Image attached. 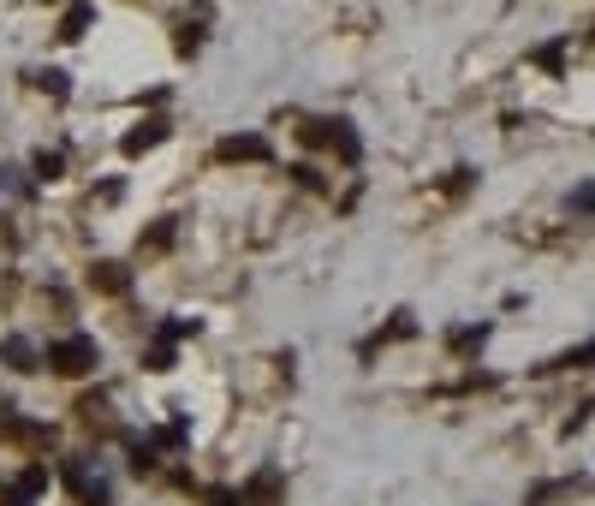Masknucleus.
Segmentation results:
<instances>
[{
  "mask_svg": "<svg viewBox=\"0 0 595 506\" xmlns=\"http://www.w3.org/2000/svg\"><path fill=\"white\" fill-rule=\"evenodd\" d=\"M78 411H84V417H90V423H96V417H102V411H108V399H102V393H84V399H78Z\"/></svg>",
  "mask_w": 595,
  "mask_h": 506,
  "instance_id": "aec40b11",
  "label": "nucleus"
},
{
  "mask_svg": "<svg viewBox=\"0 0 595 506\" xmlns=\"http://www.w3.org/2000/svg\"><path fill=\"white\" fill-rule=\"evenodd\" d=\"M30 78H36V90H48L54 102H66V96H72V78H66L60 66H42V72H30Z\"/></svg>",
  "mask_w": 595,
  "mask_h": 506,
  "instance_id": "1a4fd4ad",
  "label": "nucleus"
},
{
  "mask_svg": "<svg viewBox=\"0 0 595 506\" xmlns=\"http://www.w3.org/2000/svg\"><path fill=\"white\" fill-rule=\"evenodd\" d=\"M173 233H179L173 221H155V227L143 233V245H149V251H167V245H173Z\"/></svg>",
  "mask_w": 595,
  "mask_h": 506,
  "instance_id": "2eb2a0df",
  "label": "nucleus"
},
{
  "mask_svg": "<svg viewBox=\"0 0 595 506\" xmlns=\"http://www.w3.org/2000/svg\"><path fill=\"white\" fill-rule=\"evenodd\" d=\"M149 465H155V453H149V441H131V471H137V477H143V471H149Z\"/></svg>",
  "mask_w": 595,
  "mask_h": 506,
  "instance_id": "6ab92c4d",
  "label": "nucleus"
},
{
  "mask_svg": "<svg viewBox=\"0 0 595 506\" xmlns=\"http://www.w3.org/2000/svg\"><path fill=\"white\" fill-rule=\"evenodd\" d=\"M0 358H6L12 370H36V346H30L24 334H6V340H0Z\"/></svg>",
  "mask_w": 595,
  "mask_h": 506,
  "instance_id": "6e6552de",
  "label": "nucleus"
},
{
  "mask_svg": "<svg viewBox=\"0 0 595 506\" xmlns=\"http://www.w3.org/2000/svg\"><path fill=\"white\" fill-rule=\"evenodd\" d=\"M482 340H488V328H459L453 334V346H482Z\"/></svg>",
  "mask_w": 595,
  "mask_h": 506,
  "instance_id": "5701e85b",
  "label": "nucleus"
},
{
  "mask_svg": "<svg viewBox=\"0 0 595 506\" xmlns=\"http://www.w3.org/2000/svg\"><path fill=\"white\" fill-rule=\"evenodd\" d=\"M18 429H24V423H18V411H12V405L0 399V435H18Z\"/></svg>",
  "mask_w": 595,
  "mask_h": 506,
  "instance_id": "4be33fe9",
  "label": "nucleus"
},
{
  "mask_svg": "<svg viewBox=\"0 0 595 506\" xmlns=\"http://www.w3.org/2000/svg\"><path fill=\"white\" fill-rule=\"evenodd\" d=\"M30 173H36V179H60V173H66V155H60V149H36Z\"/></svg>",
  "mask_w": 595,
  "mask_h": 506,
  "instance_id": "9d476101",
  "label": "nucleus"
},
{
  "mask_svg": "<svg viewBox=\"0 0 595 506\" xmlns=\"http://www.w3.org/2000/svg\"><path fill=\"white\" fill-rule=\"evenodd\" d=\"M197 48H203V30L185 18V30H179V54H197Z\"/></svg>",
  "mask_w": 595,
  "mask_h": 506,
  "instance_id": "f3484780",
  "label": "nucleus"
},
{
  "mask_svg": "<svg viewBox=\"0 0 595 506\" xmlns=\"http://www.w3.org/2000/svg\"><path fill=\"white\" fill-rule=\"evenodd\" d=\"M590 209H595V185L584 179V185L572 191V215H590Z\"/></svg>",
  "mask_w": 595,
  "mask_h": 506,
  "instance_id": "dca6fc26",
  "label": "nucleus"
},
{
  "mask_svg": "<svg viewBox=\"0 0 595 506\" xmlns=\"http://www.w3.org/2000/svg\"><path fill=\"white\" fill-rule=\"evenodd\" d=\"M60 477H66V489H72V495H78L84 506H108V483H102V477H96L90 465H78V459H72V465H66Z\"/></svg>",
  "mask_w": 595,
  "mask_h": 506,
  "instance_id": "f03ea898",
  "label": "nucleus"
},
{
  "mask_svg": "<svg viewBox=\"0 0 595 506\" xmlns=\"http://www.w3.org/2000/svg\"><path fill=\"white\" fill-rule=\"evenodd\" d=\"M48 370H54V376H90V370H96V340H90V334L54 340V346H48Z\"/></svg>",
  "mask_w": 595,
  "mask_h": 506,
  "instance_id": "f257e3e1",
  "label": "nucleus"
},
{
  "mask_svg": "<svg viewBox=\"0 0 595 506\" xmlns=\"http://www.w3.org/2000/svg\"><path fill=\"white\" fill-rule=\"evenodd\" d=\"M536 66L560 78V72H566V42H548V48H536Z\"/></svg>",
  "mask_w": 595,
  "mask_h": 506,
  "instance_id": "ddd939ff",
  "label": "nucleus"
},
{
  "mask_svg": "<svg viewBox=\"0 0 595 506\" xmlns=\"http://www.w3.org/2000/svg\"><path fill=\"white\" fill-rule=\"evenodd\" d=\"M90 286H96L102 298H125V292H131V274H125L119 262H96V268H90Z\"/></svg>",
  "mask_w": 595,
  "mask_h": 506,
  "instance_id": "39448f33",
  "label": "nucleus"
},
{
  "mask_svg": "<svg viewBox=\"0 0 595 506\" xmlns=\"http://www.w3.org/2000/svg\"><path fill=\"white\" fill-rule=\"evenodd\" d=\"M322 143H328L340 161H357V155H363V143H357V131L346 126V120H322Z\"/></svg>",
  "mask_w": 595,
  "mask_h": 506,
  "instance_id": "20e7f679",
  "label": "nucleus"
},
{
  "mask_svg": "<svg viewBox=\"0 0 595 506\" xmlns=\"http://www.w3.org/2000/svg\"><path fill=\"white\" fill-rule=\"evenodd\" d=\"M411 334H417V322H411V310H399L393 328H387V340H411Z\"/></svg>",
  "mask_w": 595,
  "mask_h": 506,
  "instance_id": "a211bd4d",
  "label": "nucleus"
},
{
  "mask_svg": "<svg viewBox=\"0 0 595 506\" xmlns=\"http://www.w3.org/2000/svg\"><path fill=\"white\" fill-rule=\"evenodd\" d=\"M274 495H280V471H262V477H256V483L244 489V501H256V506H262V501H274ZM244 501H238V506H244Z\"/></svg>",
  "mask_w": 595,
  "mask_h": 506,
  "instance_id": "9b49d317",
  "label": "nucleus"
},
{
  "mask_svg": "<svg viewBox=\"0 0 595 506\" xmlns=\"http://www.w3.org/2000/svg\"><path fill=\"white\" fill-rule=\"evenodd\" d=\"M12 489H24V495H30V501H36V495H42V489H48V465H24V477H18V483H12Z\"/></svg>",
  "mask_w": 595,
  "mask_h": 506,
  "instance_id": "4468645a",
  "label": "nucleus"
},
{
  "mask_svg": "<svg viewBox=\"0 0 595 506\" xmlns=\"http://www.w3.org/2000/svg\"><path fill=\"white\" fill-rule=\"evenodd\" d=\"M292 173H298V185H310V191H322V173H316V167H310V161H298V167H292Z\"/></svg>",
  "mask_w": 595,
  "mask_h": 506,
  "instance_id": "412c9836",
  "label": "nucleus"
},
{
  "mask_svg": "<svg viewBox=\"0 0 595 506\" xmlns=\"http://www.w3.org/2000/svg\"><path fill=\"white\" fill-rule=\"evenodd\" d=\"M215 155H221V161H268V143H262L256 131H244V137H221Z\"/></svg>",
  "mask_w": 595,
  "mask_h": 506,
  "instance_id": "7ed1b4c3",
  "label": "nucleus"
},
{
  "mask_svg": "<svg viewBox=\"0 0 595 506\" xmlns=\"http://www.w3.org/2000/svg\"><path fill=\"white\" fill-rule=\"evenodd\" d=\"M0 506H30V495L24 489H0Z\"/></svg>",
  "mask_w": 595,
  "mask_h": 506,
  "instance_id": "b1692460",
  "label": "nucleus"
},
{
  "mask_svg": "<svg viewBox=\"0 0 595 506\" xmlns=\"http://www.w3.org/2000/svg\"><path fill=\"white\" fill-rule=\"evenodd\" d=\"M143 370H155V376H161V370H173V340H167V334H155V346H149Z\"/></svg>",
  "mask_w": 595,
  "mask_h": 506,
  "instance_id": "f8f14e48",
  "label": "nucleus"
},
{
  "mask_svg": "<svg viewBox=\"0 0 595 506\" xmlns=\"http://www.w3.org/2000/svg\"><path fill=\"white\" fill-rule=\"evenodd\" d=\"M161 137H167V120H143L137 131H125V143H119V149H125V155L137 161V155H149V149H155Z\"/></svg>",
  "mask_w": 595,
  "mask_h": 506,
  "instance_id": "423d86ee",
  "label": "nucleus"
},
{
  "mask_svg": "<svg viewBox=\"0 0 595 506\" xmlns=\"http://www.w3.org/2000/svg\"><path fill=\"white\" fill-rule=\"evenodd\" d=\"M90 24H96V0H72V6H66V18H60V36H66V42H78Z\"/></svg>",
  "mask_w": 595,
  "mask_h": 506,
  "instance_id": "0eeeda50",
  "label": "nucleus"
},
{
  "mask_svg": "<svg viewBox=\"0 0 595 506\" xmlns=\"http://www.w3.org/2000/svg\"><path fill=\"white\" fill-rule=\"evenodd\" d=\"M209 506H238V501L227 495V489H215V495H209Z\"/></svg>",
  "mask_w": 595,
  "mask_h": 506,
  "instance_id": "393cba45",
  "label": "nucleus"
}]
</instances>
